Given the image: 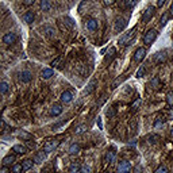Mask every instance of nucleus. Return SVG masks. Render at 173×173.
Listing matches in <instances>:
<instances>
[{
    "label": "nucleus",
    "instance_id": "f257e3e1",
    "mask_svg": "<svg viewBox=\"0 0 173 173\" xmlns=\"http://www.w3.org/2000/svg\"><path fill=\"white\" fill-rule=\"evenodd\" d=\"M134 34H135V27L130 30L129 32H126V34H123V35L120 37L119 41H118V43H119L120 46H126V45H129L130 42H131V39L134 38Z\"/></svg>",
    "mask_w": 173,
    "mask_h": 173
},
{
    "label": "nucleus",
    "instance_id": "f03ea898",
    "mask_svg": "<svg viewBox=\"0 0 173 173\" xmlns=\"http://www.w3.org/2000/svg\"><path fill=\"white\" fill-rule=\"evenodd\" d=\"M157 35H158L157 30H149V31H147L146 34H145V37H144V43L147 45V46H150V45H152L153 42L155 41Z\"/></svg>",
    "mask_w": 173,
    "mask_h": 173
},
{
    "label": "nucleus",
    "instance_id": "7ed1b4c3",
    "mask_svg": "<svg viewBox=\"0 0 173 173\" xmlns=\"http://www.w3.org/2000/svg\"><path fill=\"white\" fill-rule=\"evenodd\" d=\"M16 39H18V35L15 34V32L10 31L7 32V34H4L3 37V42L7 45V46H10V45H14L15 42H16Z\"/></svg>",
    "mask_w": 173,
    "mask_h": 173
},
{
    "label": "nucleus",
    "instance_id": "20e7f679",
    "mask_svg": "<svg viewBox=\"0 0 173 173\" xmlns=\"http://www.w3.org/2000/svg\"><path fill=\"white\" fill-rule=\"evenodd\" d=\"M58 144H60V141H57V139H50V141H47L43 145V152H46V153L54 152V149L58 146Z\"/></svg>",
    "mask_w": 173,
    "mask_h": 173
},
{
    "label": "nucleus",
    "instance_id": "39448f33",
    "mask_svg": "<svg viewBox=\"0 0 173 173\" xmlns=\"http://www.w3.org/2000/svg\"><path fill=\"white\" fill-rule=\"evenodd\" d=\"M154 11H155V8L153 6H149L146 10H145V12H144V15H142V22L144 23H147V22L150 21V19L153 18V15H154Z\"/></svg>",
    "mask_w": 173,
    "mask_h": 173
},
{
    "label": "nucleus",
    "instance_id": "423d86ee",
    "mask_svg": "<svg viewBox=\"0 0 173 173\" xmlns=\"http://www.w3.org/2000/svg\"><path fill=\"white\" fill-rule=\"evenodd\" d=\"M131 170V164L129 161H120L118 165V173H130Z\"/></svg>",
    "mask_w": 173,
    "mask_h": 173
},
{
    "label": "nucleus",
    "instance_id": "0eeeda50",
    "mask_svg": "<svg viewBox=\"0 0 173 173\" xmlns=\"http://www.w3.org/2000/svg\"><path fill=\"white\" fill-rule=\"evenodd\" d=\"M145 56H146V49L145 47H139V49L135 50V53H134V61L141 62L145 58Z\"/></svg>",
    "mask_w": 173,
    "mask_h": 173
},
{
    "label": "nucleus",
    "instance_id": "6e6552de",
    "mask_svg": "<svg viewBox=\"0 0 173 173\" xmlns=\"http://www.w3.org/2000/svg\"><path fill=\"white\" fill-rule=\"evenodd\" d=\"M19 80L22 82H24V84H27V82H30L32 80V73L30 71H22L21 74H19Z\"/></svg>",
    "mask_w": 173,
    "mask_h": 173
},
{
    "label": "nucleus",
    "instance_id": "1a4fd4ad",
    "mask_svg": "<svg viewBox=\"0 0 173 173\" xmlns=\"http://www.w3.org/2000/svg\"><path fill=\"white\" fill-rule=\"evenodd\" d=\"M85 27H87V30H89V31H96L97 27H99V23H97L96 19H88V21L85 22Z\"/></svg>",
    "mask_w": 173,
    "mask_h": 173
},
{
    "label": "nucleus",
    "instance_id": "9d476101",
    "mask_svg": "<svg viewBox=\"0 0 173 173\" xmlns=\"http://www.w3.org/2000/svg\"><path fill=\"white\" fill-rule=\"evenodd\" d=\"M155 64H162V62L166 61V52H158V53H155L154 57H153Z\"/></svg>",
    "mask_w": 173,
    "mask_h": 173
},
{
    "label": "nucleus",
    "instance_id": "9b49d317",
    "mask_svg": "<svg viewBox=\"0 0 173 173\" xmlns=\"http://www.w3.org/2000/svg\"><path fill=\"white\" fill-rule=\"evenodd\" d=\"M126 26H127V22L124 18H118L115 21V31H122V30H124Z\"/></svg>",
    "mask_w": 173,
    "mask_h": 173
},
{
    "label": "nucleus",
    "instance_id": "f8f14e48",
    "mask_svg": "<svg viewBox=\"0 0 173 173\" xmlns=\"http://www.w3.org/2000/svg\"><path fill=\"white\" fill-rule=\"evenodd\" d=\"M72 100H73V93H72L71 91H64L61 93V102L62 103H71Z\"/></svg>",
    "mask_w": 173,
    "mask_h": 173
},
{
    "label": "nucleus",
    "instance_id": "ddd939ff",
    "mask_svg": "<svg viewBox=\"0 0 173 173\" xmlns=\"http://www.w3.org/2000/svg\"><path fill=\"white\" fill-rule=\"evenodd\" d=\"M96 85H97V81L96 80H91V82H89L88 85H87V88L82 91V95H89L92 91H95V88H96Z\"/></svg>",
    "mask_w": 173,
    "mask_h": 173
},
{
    "label": "nucleus",
    "instance_id": "4468645a",
    "mask_svg": "<svg viewBox=\"0 0 173 173\" xmlns=\"http://www.w3.org/2000/svg\"><path fill=\"white\" fill-rule=\"evenodd\" d=\"M46 154H47V153L42 150V152H39L38 154H35V157H34L32 161L35 162V164H41V162H43L45 160H46Z\"/></svg>",
    "mask_w": 173,
    "mask_h": 173
},
{
    "label": "nucleus",
    "instance_id": "2eb2a0df",
    "mask_svg": "<svg viewBox=\"0 0 173 173\" xmlns=\"http://www.w3.org/2000/svg\"><path fill=\"white\" fill-rule=\"evenodd\" d=\"M34 18H35V14L32 11H27L26 14L23 15V21L26 22L27 24H31L32 22H34Z\"/></svg>",
    "mask_w": 173,
    "mask_h": 173
},
{
    "label": "nucleus",
    "instance_id": "dca6fc26",
    "mask_svg": "<svg viewBox=\"0 0 173 173\" xmlns=\"http://www.w3.org/2000/svg\"><path fill=\"white\" fill-rule=\"evenodd\" d=\"M115 54H116V49H115V47H110L108 53H107V54H106V57H104V62H106V64L111 62V60L115 57Z\"/></svg>",
    "mask_w": 173,
    "mask_h": 173
},
{
    "label": "nucleus",
    "instance_id": "f3484780",
    "mask_svg": "<svg viewBox=\"0 0 173 173\" xmlns=\"http://www.w3.org/2000/svg\"><path fill=\"white\" fill-rule=\"evenodd\" d=\"M50 114L53 115V116H58V115H61L62 114L61 104H53V106H52V110H50Z\"/></svg>",
    "mask_w": 173,
    "mask_h": 173
},
{
    "label": "nucleus",
    "instance_id": "a211bd4d",
    "mask_svg": "<svg viewBox=\"0 0 173 173\" xmlns=\"http://www.w3.org/2000/svg\"><path fill=\"white\" fill-rule=\"evenodd\" d=\"M115 157H116V152H115V149H111L107 152L106 154V162L107 164H111V162H114Z\"/></svg>",
    "mask_w": 173,
    "mask_h": 173
},
{
    "label": "nucleus",
    "instance_id": "6ab92c4d",
    "mask_svg": "<svg viewBox=\"0 0 173 173\" xmlns=\"http://www.w3.org/2000/svg\"><path fill=\"white\" fill-rule=\"evenodd\" d=\"M15 135L19 137V138H22V139H24V141H30V139H31V134L23 131V130H22V131L21 130H16V131H15Z\"/></svg>",
    "mask_w": 173,
    "mask_h": 173
},
{
    "label": "nucleus",
    "instance_id": "aec40b11",
    "mask_svg": "<svg viewBox=\"0 0 173 173\" xmlns=\"http://www.w3.org/2000/svg\"><path fill=\"white\" fill-rule=\"evenodd\" d=\"M53 74H54V71H53V69H50V68H46V69H43V71L41 72V77L43 80L50 79V77L53 76Z\"/></svg>",
    "mask_w": 173,
    "mask_h": 173
},
{
    "label": "nucleus",
    "instance_id": "412c9836",
    "mask_svg": "<svg viewBox=\"0 0 173 173\" xmlns=\"http://www.w3.org/2000/svg\"><path fill=\"white\" fill-rule=\"evenodd\" d=\"M12 150H14L16 154H24L27 149H26V146H23V145H14Z\"/></svg>",
    "mask_w": 173,
    "mask_h": 173
},
{
    "label": "nucleus",
    "instance_id": "4be33fe9",
    "mask_svg": "<svg viewBox=\"0 0 173 173\" xmlns=\"http://www.w3.org/2000/svg\"><path fill=\"white\" fill-rule=\"evenodd\" d=\"M80 169H81V166L79 162H72L69 166V173H80Z\"/></svg>",
    "mask_w": 173,
    "mask_h": 173
},
{
    "label": "nucleus",
    "instance_id": "5701e85b",
    "mask_svg": "<svg viewBox=\"0 0 173 173\" xmlns=\"http://www.w3.org/2000/svg\"><path fill=\"white\" fill-rule=\"evenodd\" d=\"M50 8H52L50 0H41V10L42 11H49Z\"/></svg>",
    "mask_w": 173,
    "mask_h": 173
},
{
    "label": "nucleus",
    "instance_id": "b1692460",
    "mask_svg": "<svg viewBox=\"0 0 173 173\" xmlns=\"http://www.w3.org/2000/svg\"><path fill=\"white\" fill-rule=\"evenodd\" d=\"M35 164L34 161H31V160H24L23 162H22V166H23V170H30L32 168V165Z\"/></svg>",
    "mask_w": 173,
    "mask_h": 173
},
{
    "label": "nucleus",
    "instance_id": "393cba45",
    "mask_svg": "<svg viewBox=\"0 0 173 173\" xmlns=\"http://www.w3.org/2000/svg\"><path fill=\"white\" fill-rule=\"evenodd\" d=\"M14 161H15V157H14V155L10 154V155H6V157L3 158V161H1V162H3L4 166H7V165H11Z\"/></svg>",
    "mask_w": 173,
    "mask_h": 173
},
{
    "label": "nucleus",
    "instance_id": "a878e982",
    "mask_svg": "<svg viewBox=\"0 0 173 173\" xmlns=\"http://www.w3.org/2000/svg\"><path fill=\"white\" fill-rule=\"evenodd\" d=\"M79 152H80V146H79V145H77V144H72L71 147H69V154L74 155V154H77Z\"/></svg>",
    "mask_w": 173,
    "mask_h": 173
},
{
    "label": "nucleus",
    "instance_id": "bb28decb",
    "mask_svg": "<svg viewBox=\"0 0 173 173\" xmlns=\"http://www.w3.org/2000/svg\"><path fill=\"white\" fill-rule=\"evenodd\" d=\"M43 31L46 32V35H47V37H50V38L56 35V30H54L53 27H50V26H46V27H45Z\"/></svg>",
    "mask_w": 173,
    "mask_h": 173
},
{
    "label": "nucleus",
    "instance_id": "cd10ccee",
    "mask_svg": "<svg viewBox=\"0 0 173 173\" xmlns=\"http://www.w3.org/2000/svg\"><path fill=\"white\" fill-rule=\"evenodd\" d=\"M141 104H142V100H141V99H137V100H135V102L131 104V107H130V108H131V112H135V111H137V110L139 108V107H141Z\"/></svg>",
    "mask_w": 173,
    "mask_h": 173
},
{
    "label": "nucleus",
    "instance_id": "c85d7f7f",
    "mask_svg": "<svg viewBox=\"0 0 173 173\" xmlns=\"http://www.w3.org/2000/svg\"><path fill=\"white\" fill-rule=\"evenodd\" d=\"M145 72H146V65H141V68L137 71V74H135V76H137L138 79H141V77L145 76Z\"/></svg>",
    "mask_w": 173,
    "mask_h": 173
},
{
    "label": "nucleus",
    "instance_id": "c756f323",
    "mask_svg": "<svg viewBox=\"0 0 173 173\" xmlns=\"http://www.w3.org/2000/svg\"><path fill=\"white\" fill-rule=\"evenodd\" d=\"M7 91H8V84H7L6 81H1V82H0V93L6 95Z\"/></svg>",
    "mask_w": 173,
    "mask_h": 173
},
{
    "label": "nucleus",
    "instance_id": "7c9ffc66",
    "mask_svg": "<svg viewBox=\"0 0 173 173\" xmlns=\"http://www.w3.org/2000/svg\"><path fill=\"white\" fill-rule=\"evenodd\" d=\"M160 84H161V81H160L158 77H154V79H153L152 81H150V87H153L154 89L160 88Z\"/></svg>",
    "mask_w": 173,
    "mask_h": 173
},
{
    "label": "nucleus",
    "instance_id": "2f4dec72",
    "mask_svg": "<svg viewBox=\"0 0 173 173\" xmlns=\"http://www.w3.org/2000/svg\"><path fill=\"white\" fill-rule=\"evenodd\" d=\"M124 80H126V76L118 77V79H116V80H115V81H114V82H112V87H111V88H112V89H115V88H116V87H118V84H122V82H123V81H124Z\"/></svg>",
    "mask_w": 173,
    "mask_h": 173
},
{
    "label": "nucleus",
    "instance_id": "473e14b6",
    "mask_svg": "<svg viewBox=\"0 0 173 173\" xmlns=\"http://www.w3.org/2000/svg\"><path fill=\"white\" fill-rule=\"evenodd\" d=\"M138 0H124V6L129 7V8H134L135 6H137Z\"/></svg>",
    "mask_w": 173,
    "mask_h": 173
},
{
    "label": "nucleus",
    "instance_id": "72a5a7b5",
    "mask_svg": "<svg viewBox=\"0 0 173 173\" xmlns=\"http://www.w3.org/2000/svg\"><path fill=\"white\" fill-rule=\"evenodd\" d=\"M115 115H116V110H115V108H112V107H111V108H108V110H107V111H106V116L108 118V119L114 118Z\"/></svg>",
    "mask_w": 173,
    "mask_h": 173
},
{
    "label": "nucleus",
    "instance_id": "f704fd0d",
    "mask_svg": "<svg viewBox=\"0 0 173 173\" xmlns=\"http://www.w3.org/2000/svg\"><path fill=\"white\" fill-rule=\"evenodd\" d=\"M164 123H165V118H157V120L154 122V127L158 129V127H161Z\"/></svg>",
    "mask_w": 173,
    "mask_h": 173
},
{
    "label": "nucleus",
    "instance_id": "c9c22d12",
    "mask_svg": "<svg viewBox=\"0 0 173 173\" xmlns=\"http://www.w3.org/2000/svg\"><path fill=\"white\" fill-rule=\"evenodd\" d=\"M85 130H87V126H85V124H80L79 127H76V130H74V134H81V133H84Z\"/></svg>",
    "mask_w": 173,
    "mask_h": 173
},
{
    "label": "nucleus",
    "instance_id": "e433bc0d",
    "mask_svg": "<svg viewBox=\"0 0 173 173\" xmlns=\"http://www.w3.org/2000/svg\"><path fill=\"white\" fill-rule=\"evenodd\" d=\"M22 170H23V166L19 164H15L12 166V173H22Z\"/></svg>",
    "mask_w": 173,
    "mask_h": 173
},
{
    "label": "nucleus",
    "instance_id": "4c0bfd02",
    "mask_svg": "<svg viewBox=\"0 0 173 173\" xmlns=\"http://www.w3.org/2000/svg\"><path fill=\"white\" fill-rule=\"evenodd\" d=\"M166 102L169 106H173V92H168L166 93Z\"/></svg>",
    "mask_w": 173,
    "mask_h": 173
},
{
    "label": "nucleus",
    "instance_id": "58836bf2",
    "mask_svg": "<svg viewBox=\"0 0 173 173\" xmlns=\"http://www.w3.org/2000/svg\"><path fill=\"white\" fill-rule=\"evenodd\" d=\"M169 16H170L169 14H164V15H162L161 21H160V23H161V26H165V24H166V22H168V19H169Z\"/></svg>",
    "mask_w": 173,
    "mask_h": 173
},
{
    "label": "nucleus",
    "instance_id": "ea45409f",
    "mask_svg": "<svg viewBox=\"0 0 173 173\" xmlns=\"http://www.w3.org/2000/svg\"><path fill=\"white\" fill-rule=\"evenodd\" d=\"M80 173H91V166L89 165H82L81 169H80Z\"/></svg>",
    "mask_w": 173,
    "mask_h": 173
},
{
    "label": "nucleus",
    "instance_id": "a19ab883",
    "mask_svg": "<svg viewBox=\"0 0 173 173\" xmlns=\"http://www.w3.org/2000/svg\"><path fill=\"white\" fill-rule=\"evenodd\" d=\"M149 139H150V144H153V145H154V144H157V139H158V135H150V137H149Z\"/></svg>",
    "mask_w": 173,
    "mask_h": 173
},
{
    "label": "nucleus",
    "instance_id": "79ce46f5",
    "mask_svg": "<svg viewBox=\"0 0 173 173\" xmlns=\"http://www.w3.org/2000/svg\"><path fill=\"white\" fill-rule=\"evenodd\" d=\"M65 22H66V23H68V26L71 27V29H72V27H74V22L72 21L71 18H65Z\"/></svg>",
    "mask_w": 173,
    "mask_h": 173
},
{
    "label": "nucleus",
    "instance_id": "37998d69",
    "mask_svg": "<svg viewBox=\"0 0 173 173\" xmlns=\"http://www.w3.org/2000/svg\"><path fill=\"white\" fill-rule=\"evenodd\" d=\"M155 173H168V169L165 166H160L158 169L155 170Z\"/></svg>",
    "mask_w": 173,
    "mask_h": 173
},
{
    "label": "nucleus",
    "instance_id": "c03bdc74",
    "mask_svg": "<svg viewBox=\"0 0 173 173\" xmlns=\"http://www.w3.org/2000/svg\"><path fill=\"white\" fill-rule=\"evenodd\" d=\"M115 1H116V0H104V4H106V6H112Z\"/></svg>",
    "mask_w": 173,
    "mask_h": 173
},
{
    "label": "nucleus",
    "instance_id": "a18cd8bd",
    "mask_svg": "<svg viewBox=\"0 0 173 173\" xmlns=\"http://www.w3.org/2000/svg\"><path fill=\"white\" fill-rule=\"evenodd\" d=\"M34 1H35V0H23V3L26 4V6H31Z\"/></svg>",
    "mask_w": 173,
    "mask_h": 173
},
{
    "label": "nucleus",
    "instance_id": "49530a36",
    "mask_svg": "<svg viewBox=\"0 0 173 173\" xmlns=\"http://www.w3.org/2000/svg\"><path fill=\"white\" fill-rule=\"evenodd\" d=\"M166 0H157V7H162Z\"/></svg>",
    "mask_w": 173,
    "mask_h": 173
},
{
    "label": "nucleus",
    "instance_id": "de8ad7c7",
    "mask_svg": "<svg viewBox=\"0 0 173 173\" xmlns=\"http://www.w3.org/2000/svg\"><path fill=\"white\" fill-rule=\"evenodd\" d=\"M97 124H99V129L100 130H103V124H102V118H97Z\"/></svg>",
    "mask_w": 173,
    "mask_h": 173
},
{
    "label": "nucleus",
    "instance_id": "09e8293b",
    "mask_svg": "<svg viewBox=\"0 0 173 173\" xmlns=\"http://www.w3.org/2000/svg\"><path fill=\"white\" fill-rule=\"evenodd\" d=\"M60 62V58H57V60H54L53 62H52V65H53V66H57V64H58Z\"/></svg>",
    "mask_w": 173,
    "mask_h": 173
},
{
    "label": "nucleus",
    "instance_id": "8fccbe9b",
    "mask_svg": "<svg viewBox=\"0 0 173 173\" xmlns=\"http://www.w3.org/2000/svg\"><path fill=\"white\" fill-rule=\"evenodd\" d=\"M139 170L142 172V168H141V165H138L137 168H135V173H139Z\"/></svg>",
    "mask_w": 173,
    "mask_h": 173
},
{
    "label": "nucleus",
    "instance_id": "3c124183",
    "mask_svg": "<svg viewBox=\"0 0 173 173\" xmlns=\"http://www.w3.org/2000/svg\"><path fill=\"white\" fill-rule=\"evenodd\" d=\"M169 15H172V16H173V3L170 4V8H169Z\"/></svg>",
    "mask_w": 173,
    "mask_h": 173
},
{
    "label": "nucleus",
    "instance_id": "603ef678",
    "mask_svg": "<svg viewBox=\"0 0 173 173\" xmlns=\"http://www.w3.org/2000/svg\"><path fill=\"white\" fill-rule=\"evenodd\" d=\"M0 173H10V170H8V169H7V168H6V166H4V168H3V169H1V172H0Z\"/></svg>",
    "mask_w": 173,
    "mask_h": 173
},
{
    "label": "nucleus",
    "instance_id": "864d4df0",
    "mask_svg": "<svg viewBox=\"0 0 173 173\" xmlns=\"http://www.w3.org/2000/svg\"><path fill=\"white\" fill-rule=\"evenodd\" d=\"M169 116L173 119V111H172V110H170V111H169Z\"/></svg>",
    "mask_w": 173,
    "mask_h": 173
},
{
    "label": "nucleus",
    "instance_id": "5fc2aeb1",
    "mask_svg": "<svg viewBox=\"0 0 173 173\" xmlns=\"http://www.w3.org/2000/svg\"><path fill=\"white\" fill-rule=\"evenodd\" d=\"M172 135H173V129H172Z\"/></svg>",
    "mask_w": 173,
    "mask_h": 173
},
{
    "label": "nucleus",
    "instance_id": "6e6d98bb",
    "mask_svg": "<svg viewBox=\"0 0 173 173\" xmlns=\"http://www.w3.org/2000/svg\"><path fill=\"white\" fill-rule=\"evenodd\" d=\"M41 173H45V172H41Z\"/></svg>",
    "mask_w": 173,
    "mask_h": 173
}]
</instances>
